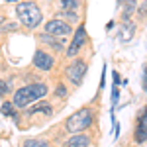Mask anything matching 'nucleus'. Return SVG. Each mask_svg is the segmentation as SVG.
Instances as JSON below:
<instances>
[{
  "mask_svg": "<svg viewBox=\"0 0 147 147\" xmlns=\"http://www.w3.org/2000/svg\"><path fill=\"white\" fill-rule=\"evenodd\" d=\"M47 92H49V86H47L45 82H41V80L28 82V84L20 86L18 90L12 94V102H14V106L18 110H26L34 102H37V100H41L43 96H47Z\"/></svg>",
  "mask_w": 147,
  "mask_h": 147,
  "instance_id": "obj_1",
  "label": "nucleus"
},
{
  "mask_svg": "<svg viewBox=\"0 0 147 147\" xmlns=\"http://www.w3.org/2000/svg\"><path fill=\"white\" fill-rule=\"evenodd\" d=\"M16 16L22 22L24 28L30 30V32L37 30L41 26V22H43L41 8L35 4L34 0H20V2H16Z\"/></svg>",
  "mask_w": 147,
  "mask_h": 147,
  "instance_id": "obj_2",
  "label": "nucleus"
},
{
  "mask_svg": "<svg viewBox=\"0 0 147 147\" xmlns=\"http://www.w3.org/2000/svg\"><path fill=\"white\" fill-rule=\"evenodd\" d=\"M94 118H96V112L90 106H82L79 108L73 116H69L67 122H65V129L69 134H79V131H84L88 129L92 124H94Z\"/></svg>",
  "mask_w": 147,
  "mask_h": 147,
  "instance_id": "obj_3",
  "label": "nucleus"
},
{
  "mask_svg": "<svg viewBox=\"0 0 147 147\" xmlns=\"http://www.w3.org/2000/svg\"><path fill=\"white\" fill-rule=\"evenodd\" d=\"M86 73H88V61L82 59V57H79V59L75 57L65 67V79L71 82V86L79 88L82 84V80H84V77H86Z\"/></svg>",
  "mask_w": 147,
  "mask_h": 147,
  "instance_id": "obj_4",
  "label": "nucleus"
},
{
  "mask_svg": "<svg viewBox=\"0 0 147 147\" xmlns=\"http://www.w3.org/2000/svg\"><path fill=\"white\" fill-rule=\"evenodd\" d=\"M88 41H90V37L86 34L84 24H79V28L73 32V39L69 41L67 49H65V55H67L69 59H75L77 55H80V51H82L84 47L88 45Z\"/></svg>",
  "mask_w": 147,
  "mask_h": 147,
  "instance_id": "obj_5",
  "label": "nucleus"
},
{
  "mask_svg": "<svg viewBox=\"0 0 147 147\" xmlns=\"http://www.w3.org/2000/svg\"><path fill=\"white\" fill-rule=\"evenodd\" d=\"M32 65L34 69L37 71H41V73H51L53 69H55L57 61H55V55H53V51H49L45 47L37 45L34 51V57H32Z\"/></svg>",
  "mask_w": 147,
  "mask_h": 147,
  "instance_id": "obj_6",
  "label": "nucleus"
},
{
  "mask_svg": "<svg viewBox=\"0 0 147 147\" xmlns=\"http://www.w3.org/2000/svg\"><path fill=\"white\" fill-rule=\"evenodd\" d=\"M43 32L49 34V35H55V37H69V35H73L75 28H73L71 22H67V20H63V18L57 16V18H53V20L45 22Z\"/></svg>",
  "mask_w": 147,
  "mask_h": 147,
  "instance_id": "obj_7",
  "label": "nucleus"
},
{
  "mask_svg": "<svg viewBox=\"0 0 147 147\" xmlns=\"http://www.w3.org/2000/svg\"><path fill=\"white\" fill-rule=\"evenodd\" d=\"M35 39L41 43V45H47L49 51H53V53H63L65 51V45H67V37H55V35H49L45 32H39V34H35Z\"/></svg>",
  "mask_w": 147,
  "mask_h": 147,
  "instance_id": "obj_8",
  "label": "nucleus"
},
{
  "mask_svg": "<svg viewBox=\"0 0 147 147\" xmlns=\"http://www.w3.org/2000/svg\"><path fill=\"white\" fill-rule=\"evenodd\" d=\"M134 141L137 145L147 141V106L143 108V112H139V116H137V124H136V129H134Z\"/></svg>",
  "mask_w": 147,
  "mask_h": 147,
  "instance_id": "obj_9",
  "label": "nucleus"
},
{
  "mask_svg": "<svg viewBox=\"0 0 147 147\" xmlns=\"http://www.w3.org/2000/svg\"><path fill=\"white\" fill-rule=\"evenodd\" d=\"M26 114L28 116H43V118H49L53 114V108H51V104L47 100H37L32 106L26 108Z\"/></svg>",
  "mask_w": 147,
  "mask_h": 147,
  "instance_id": "obj_10",
  "label": "nucleus"
},
{
  "mask_svg": "<svg viewBox=\"0 0 147 147\" xmlns=\"http://www.w3.org/2000/svg\"><path fill=\"white\" fill-rule=\"evenodd\" d=\"M136 32H137V24L134 22V20H125V22H122L120 30H118V39H120L122 43H127V41L134 39Z\"/></svg>",
  "mask_w": 147,
  "mask_h": 147,
  "instance_id": "obj_11",
  "label": "nucleus"
},
{
  "mask_svg": "<svg viewBox=\"0 0 147 147\" xmlns=\"http://www.w3.org/2000/svg\"><path fill=\"white\" fill-rule=\"evenodd\" d=\"M90 141H92V139H90L88 134L79 131V134H73V136L69 137L63 147H88V145H90Z\"/></svg>",
  "mask_w": 147,
  "mask_h": 147,
  "instance_id": "obj_12",
  "label": "nucleus"
},
{
  "mask_svg": "<svg viewBox=\"0 0 147 147\" xmlns=\"http://www.w3.org/2000/svg\"><path fill=\"white\" fill-rule=\"evenodd\" d=\"M118 10H120V20H122V22L131 20V16H134L136 10H137V0H124Z\"/></svg>",
  "mask_w": 147,
  "mask_h": 147,
  "instance_id": "obj_13",
  "label": "nucleus"
},
{
  "mask_svg": "<svg viewBox=\"0 0 147 147\" xmlns=\"http://www.w3.org/2000/svg\"><path fill=\"white\" fill-rule=\"evenodd\" d=\"M2 114L4 116H8V118H18V108L14 106V102H8V100H4L2 102Z\"/></svg>",
  "mask_w": 147,
  "mask_h": 147,
  "instance_id": "obj_14",
  "label": "nucleus"
},
{
  "mask_svg": "<svg viewBox=\"0 0 147 147\" xmlns=\"http://www.w3.org/2000/svg\"><path fill=\"white\" fill-rule=\"evenodd\" d=\"M22 147H51L47 139H24Z\"/></svg>",
  "mask_w": 147,
  "mask_h": 147,
  "instance_id": "obj_15",
  "label": "nucleus"
},
{
  "mask_svg": "<svg viewBox=\"0 0 147 147\" xmlns=\"http://www.w3.org/2000/svg\"><path fill=\"white\" fill-rule=\"evenodd\" d=\"M61 2V8L63 10H73V12H77L79 10V0H59Z\"/></svg>",
  "mask_w": 147,
  "mask_h": 147,
  "instance_id": "obj_16",
  "label": "nucleus"
},
{
  "mask_svg": "<svg viewBox=\"0 0 147 147\" xmlns=\"http://www.w3.org/2000/svg\"><path fill=\"white\" fill-rule=\"evenodd\" d=\"M12 32H18V24L16 22H6L0 26V34H12Z\"/></svg>",
  "mask_w": 147,
  "mask_h": 147,
  "instance_id": "obj_17",
  "label": "nucleus"
},
{
  "mask_svg": "<svg viewBox=\"0 0 147 147\" xmlns=\"http://www.w3.org/2000/svg\"><path fill=\"white\" fill-rule=\"evenodd\" d=\"M12 94V84L8 80H2L0 79V98H6Z\"/></svg>",
  "mask_w": 147,
  "mask_h": 147,
  "instance_id": "obj_18",
  "label": "nucleus"
},
{
  "mask_svg": "<svg viewBox=\"0 0 147 147\" xmlns=\"http://www.w3.org/2000/svg\"><path fill=\"white\" fill-rule=\"evenodd\" d=\"M55 96H57V98H67V96H69V88H67V84H65V82H57Z\"/></svg>",
  "mask_w": 147,
  "mask_h": 147,
  "instance_id": "obj_19",
  "label": "nucleus"
},
{
  "mask_svg": "<svg viewBox=\"0 0 147 147\" xmlns=\"http://www.w3.org/2000/svg\"><path fill=\"white\" fill-rule=\"evenodd\" d=\"M136 14H137V18H139L141 22H145V20H147V0H143L141 4H137Z\"/></svg>",
  "mask_w": 147,
  "mask_h": 147,
  "instance_id": "obj_20",
  "label": "nucleus"
},
{
  "mask_svg": "<svg viewBox=\"0 0 147 147\" xmlns=\"http://www.w3.org/2000/svg\"><path fill=\"white\" fill-rule=\"evenodd\" d=\"M118 98H120V88L118 84H112V104H118Z\"/></svg>",
  "mask_w": 147,
  "mask_h": 147,
  "instance_id": "obj_21",
  "label": "nucleus"
},
{
  "mask_svg": "<svg viewBox=\"0 0 147 147\" xmlns=\"http://www.w3.org/2000/svg\"><path fill=\"white\" fill-rule=\"evenodd\" d=\"M141 82H143V90L147 92V75H143V80H141Z\"/></svg>",
  "mask_w": 147,
  "mask_h": 147,
  "instance_id": "obj_22",
  "label": "nucleus"
},
{
  "mask_svg": "<svg viewBox=\"0 0 147 147\" xmlns=\"http://www.w3.org/2000/svg\"><path fill=\"white\" fill-rule=\"evenodd\" d=\"M112 28H114V22H108V24H106V32H110Z\"/></svg>",
  "mask_w": 147,
  "mask_h": 147,
  "instance_id": "obj_23",
  "label": "nucleus"
},
{
  "mask_svg": "<svg viewBox=\"0 0 147 147\" xmlns=\"http://www.w3.org/2000/svg\"><path fill=\"white\" fill-rule=\"evenodd\" d=\"M143 75H147V63H145V67H143Z\"/></svg>",
  "mask_w": 147,
  "mask_h": 147,
  "instance_id": "obj_24",
  "label": "nucleus"
},
{
  "mask_svg": "<svg viewBox=\"0 0 147 147\" xmlns=\"http://www.w3.org/2000/svg\"><path fill=\"white\" fill-rule=\"evenodd\" d=\"M4 2H14V4H16V2H20V0H4Z\"/></svg>",
  "mask_w": 147,
  "mask_h": 147,
  "instance_id": "obj_25",
  "label": "nucleus"
},
{
  "mask_svg": "<svg viewBox=\"0 0 147 147\" xmlns=\"http://www.w3.org/2000/svg\"><path fill=\"white\" fill-rule=\"evenodd\" d=\"M122 2H124V0H118V8H120V6H122Z\"/></svg>",
  "mask_w": 147,
  "mask_h": 147,
  "instance_id": "obj_26",
  "label": "nucleus"
},
{
  "mask_svg": "<svg viewBox=\"0 0 147 147\" xmlns=\"http://www.w3.org/2000/svg\"><path fill=\"white\" fill-rule=\"evenodd\" d=\"M0 53H2V51H0Z\"/></svg>",
  "mask_w": 147,
  "mask_h": 147,
  "instance_id": "obj_27",
  "label": "nucleus"
}]
</instances>
